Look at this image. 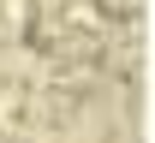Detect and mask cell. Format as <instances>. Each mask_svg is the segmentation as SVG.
Listing matches in <instances>:
<instances>
[{"label":"cell","instance_id":"1","mask_svg":"<svg viewBox=\"0 0 155 143\" xmlns=\"http://www.w3.org/2000/svg\"><path fill=\"white\" fill-rule=\"evenodd\" d=\"M60 24H66L72 36H101V24H107V18H101L90 0H66V6H60Z\"/></svg>","mask_w":155,"mask_h":143},{"label":"cell","instance_id":"2","mask_svg":"<svg viewBox=\"0 0 155 143\" xmlns=\"http://www.w3.org/2000/svg\"><path fill=\"white\" fill-rule=\"evenodd\" d=\"M90 6H96L107 24H131L137 12H143V0H90Z\"/></svg>","mask_w":155,"mask_h":143}]
</instances>
